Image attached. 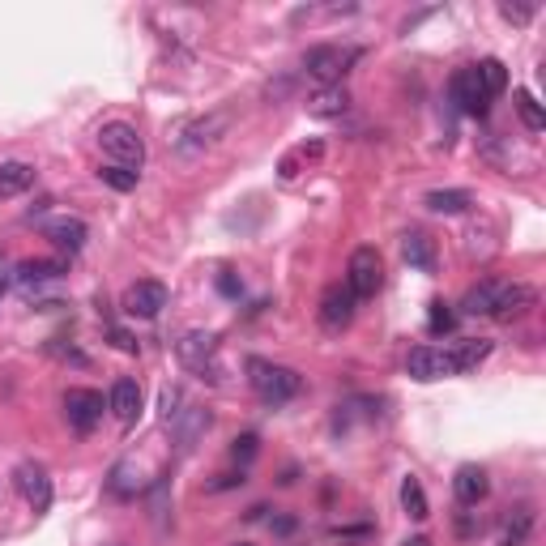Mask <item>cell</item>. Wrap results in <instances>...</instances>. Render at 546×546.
<instances>
[{
	"mask_svg": "<svg viewBox=\"0 0 546 546\" xmlns=\"http://www.w3.org/2000/svg\"><path fill=\"white\" fill-rule=\"evenodd\" d=\"M359 47H350V43H316L303 52V73L316 77L320 86H342V77L359 64Z\"/></svg>",
	"mask_w": 546,
	"mask_h": 546,
	"instance_id": "cell-1",
	"label": "cell"
},
{
	"mask_svg": "<svg viewBox=\"0 0 546 546\" xmlns=\"http://www.w3.org/2000/svg\"><path fill=\"white\" fill-rule=\"evenodd\" d=\"M248 384L256 389V397L269 401V406H286L291 397H299L303 376L295 372V367L265 363V359H248Z\"/></svg>",
	"mask_w": 546,
	"mask_h": 546,
	"instance_id": "cell-2",
	"label": "cell"
},
{
	"mask_svg": "<svg viewBox=\"0 0 546 546\" xmlns=\"http://www.w3.org/2000/svg\"><path fill=\"white\" fill-rule=\"evenodd\" d=\"M227 128H231V111H210V116L184 120L180 128H175L171 146H175V154L197 158V154H205V150H214L218 141L227 137Z\"/></svg>",
	"mask_w": 546,
	"mask_h": 546,
	"instance_id": "cell-3",
	"label": "cell"
},
{
	"mask_svg": "<svg viewBox=\"0 0 546 546\" xmlns=\"http://www.w3.org/2000/svg\"><path fill=\"white\" fill-rule=\"evenodd\" d=\"M99 150L111 158V167L137 171L141 163H146V141H141L137 128L124 124V120H111V124L99 128Z\"/></svg>",
	"mask_w": 546,
	"mask_h": 546,
	"instance_id": "cell-4",
	"label": "cell"
},
{
	"mask_svg": "<svg viewBox=\"0 0 546 546\" xmlns=\"http://www.w3.org/2000/svg\"><path fill=\"white\" fill-rule=\"evenodd\" d=\"M175 355H180V363L188 367V372L218 380V333H210V329H188L180 342H175Z\"/></svg>",
	"mask_w": 546,
	"mask_h": 546,
	"instance_id": "cell-5",
	"label": "cell"
},
{
	"mask_svg": "<svg viewBox=\"0 0 546 546\" xmlns=\"http://www.w3.org/2000/svg\"><path fill=\"white\" fill-rule=\"evenodd\" d=\"M384 286V261L376 248H355L350 252V265H346V291L355 299H376V291Z\"/></svg>",
	"mask_w": 546,
	"mask_h": 546,
	"instance_id": "cell-6",
	"label": "cell"
},
{
	"mask_svg": "<svg viewBox=\"0 0 546 546\" xmlns=\"http://www.w3.org/2000/svg\"><path fill=\"white\" fill-rule=\"evenodd\" d=\"M64 419H69V427L77 431V436H90V431L103 423V393L69 389L64 393Z\"/></svg>",
	"mask_w": 546,
	"mask_h": 546,
	"instance_id": "cell-7",
	"label": "cell"
},
{
	"mask_svg": "<svg viewBox=\"0 0 546 546\" xmlns=\"http://www.w3.org/2000/svg\"><path fill=\"white\" fill-rule=\"evenodd\" d=\"M355 308H359V299L350 295L346 286H329V291L320 295V308H316L320 329H325V333H342V329H350V320H355Z\"/></svg>",
	"mask_w": 546,
	"mask_h": 546,
	"instance_id": "cell-8",
	"label": "cell"
},
{
	"mask_svg": "<svg viewBox=\"0 0 546 546\" xmlns=\"http://www.w3.org/2000/svg\"><path fill=\"white\" fill-rule=\"evenodd\" d=\"M13 483H18V491L26 495V504L35 517H43V512L52 508V478H47V470L39 461H22L18 470H13Z\"/></svg>",
	"mask_w": 546,
	"mask_h": 546,
	"instance_id": "cell-9",
	"label": "cell"
},
{
	"mask_svg": "<svg viewBox=\"0 0 546 546\" xmlns=\"http://www.w3.org/2000/svg\"><path fill=\"white\" fill-rule=\"evenodd\" d=\"M167 299H171L167 286L154 282V278H146V282H133V286L124 291V312L137 316V320H154L158 312L167 308Z\"/></svg>",
	"mask_w": 546,
	"mask_h": 546,
	"instance_id": "cell-10",
	"label": "cell"
},
{
	"mask_svg": "<svg viewBox=\"0 0 546 546\" xmlns=\"http://www.w3.org/2000/svg\"><path fill=\"white\" fill-rule=\"evenodd\" d=\"M538 308V291L529 282H512V286H500V295H495V308L491 316L500 320V325H512V320H521Z\"/></svg>",
	"mask_w": 546,
	"mask_h": 546,
	"instance_id": "cell-11",
	"label": "cell"
},
{
	"mask_svg": "<svg viewBox=\"0 0 546 546\" xmlns=\"http://www.w3.org/2000/svg\"><path fill=\"white\" fill-rule=\"evenodd\" d=\"M406 372L414 380L431 384V380L453 376V359H448V350H440V346H414L410 355H406Z\"/></svg>",
	"mask_w": 546,
	"mask_h": 546,
	"instance_id": "cell-12",
	"label": "cell"
},
{
	"mask_svg": "<svg viewBox=\"0 0 546 546\" xmlns=\"http://www.w3.org/2000/svg\"><path fill=\"white\" fill-rule=\"evenodd\" d=\"M448 90H453V103L465 111V116H487L491 99H487V90L478 86V73L474 69H457L453 82H448Z\"/></svg>",
	"mask_w": 546,
	"mask_h": 546,
	"instance_id": "cell-13",
	"label": "cell"
},
{
	"mask_svg": "<svg viewBox=\"0 0 546 546\" xmlns=\"http://www.w3.org/2000/svg\"><path fill=\"white\" fill-rule=\"evenodd\" d=\"M487 491H491V478L483 465H461L457 478H453V495H457V504L461 508H478L487 500Z\"/></svg>",
	"mask_w": 546,
	"mask_h": 546,
	"instance_id": "cell-14",
	"label": "cell"
},
{
	"mask_svg": "<svg viewBox=\"0 0 546 546\" xmlns=\"http://www.w3.org/2000/svg\"><path fill=\"white\" fill-rule=\"evenodd\" d=\"M43 235L52 239V244H56L60 252H69V256H73V252H82V248H86L90 227H86V222L77 218V214H69V218H52V222H47Z\"/></svg>",
	"mask_w": 546,
	"mask_h": 546,
	"instance_id": "cell-15",
	"label": "cell"
},
{
	"mask_svg": "<svg viewBox=\"0 0 546 546\" xmlns=\"http://www.w3.org/2000/svg\"><path fill=\"white\" fill-rule=\"evenodd\" d=\"M107 410L116 414V419H120L124 427H128V423H137V414H141V384H137V380H128V376H120L116 384H111Z\"/></svg>",
	"mask_w": 546,
	"mask_h": 546,
	"instance_id": "cell-16",
	"label": "cell"
},
{
	"mask_svg": "<svg viewBox=\"0 0 546 546\" xmlns=\"http://www.w3.org/2000/svg\"><path fill=\"white\" fill-rule=\"evenodd\" d=\"M401 256H406L410 269L436 273V239L423 235V231H406V235H401Z\"/></svg>",
	"mask_w": 546,
	"mask_h": 546,
	"instance_id": "cell-17",
	"label": "cell"
},
{
	"mask_svg": "<svg viewBox=\"0 0 546 546\" xmlns=\"http://www.w3.org/2000/svg\"><path fill=\"white\" fill-rule=\"evenodd\" d=\"M346 107H350V90L346 86H320L312 99H308V116L337 120V116H346Z\"/></svg>",
	"mask_w": 546,
	"mask_h": 546,
	"instance_id": "cell-18",
	"label": "cell"
},
{
	"mask_svg": "<svg viewBox=\"0 0 546 546\" xmlns=\"http://www.w3.org/2000/svg\"><path fill=\"white\" fill-rule=\"evenodd\" d=\"M491 342L487 337H465V342H457L453 350H448V359H453V376H465V372H474L478 363H487L491 359Z\"/></svg>",
	"mask_w": 546,
	"mask_h": 546,
	"instance_id": "cell-19",
	"label": "cell"
},
{
	"mask_svg": "<svg viewBox=\"0 0 546 546\" xmlns=\"http://www.w3.org/2000/svg\"><path fill=\"white\" fill-rule=\"evenodd\" d=\"M69 273V261L64 256H39V261H22L18 265V282L22 286H43V282H56Z\"/></svg>",
	"mask_w": 546,
	"mask_h": 546,
	"instance_id": "cell-20",
	"label": "cell"
},
{
	"mask_svg": "<svg viewBox=\"0 0 546 546\" xmlns=\"http://www.w3.org/2000/svg\"><path fill=\"white\" fill-rule=\"evenodd\" d=\"M320 154H325V141H303V146L286 150V154L278 158V175H282V180H295V175L308 171Z\"/></svg>",
	"mask_w": 546,
	"mask_h": 546,
	"instance_id": "cell-21",
	"label": "cell"
},
{
	"mask_svg": "<svg viewBox=\"0 0 546 546\" xmlns=\"http://www.w3.org/2000/svg\"><path fill=\"white\" fill-rule=\"evenodd\" d=\"M35 184V167L30 163H0V201H13V197H22V192Z\"/></svg>",
	"mask_w": 546,
	"mask_h": 546,
	"instance_id": "cell-22",
	"label": "cell"
},
{
	"mask_svg": "<svg viewBox=\"0 0 546 546\" xmlns=\"http://www.w3.org/2000/svg\"><path fill=\"white\" fill-rule=\"evenodd\" d=\"M423 205L431 214H465L474 205V197L465 188H431L423 197Z\"/></svg>",
	"mask_w": 546,
	"mask_h": 546,
	"instance_id": "cell-23",
	"label": "cell"
},
{
	"mask_svg": "<svg viewBox=\"0 0 546 546\" xmlns=\"http://www.w3.org/2000/svg\"><path fill=\"white\" fill-rule=\"evenodd\" d=\"M500 286H504V282H495V278H483L478 286H470V291H465V299H461V312H465V316H491Z\"/></svg>",
	"mask_w": 546,
	"mask_h": 546,
	"instance_id": "cell-24",
	"label": "cell"
},
{
	"mask_svg": "<svg viewBox=\"0 0 546 546\" xmlns=\"http://www.w3.org/2000/svg\"><path fill=\"white\" fill-rule=\"evenodd\" d=\"M171 431H175V440H180L184 448H192V444H197L201 431H210V410H201V406H184V414L171 423Z\"/></svg>",
	"mask_w": 546,
	"mask_h": 546,
	"instance_id": "cell-25",
	"label": "cell"
},
{
	"mask_svg": "<svg viewBox=\"0 0 546 546\" xmlns=\"http://www.w3.org/2000/svg\"><path fill=\"white\" fill-rule=\"evenodd\" d=\"M529 534H534V508L521 504L512 508V517L504 521V534H500V546H525Z\"/></svg>",
	"mask_w": 546,
	"mask_h": 546,
	"instance_id": "cell-26",
	"label": "cell"
},
{
	"mask_svg": "<svg viewBox=\"0 0 546 546\" xmlns=\"http://www.w3.org/2000/svg\"><path fill=\"white\" fill-rule=\"evenodd\" d=\"M401 508H406V517H414V521H427L431 517V504H427V491H423V483L419 478H401Z\"/></svg>",
	"mask_w": 546,
	"mask_h": 546,
	"instance_id": "cell-27",
	"label": "cell"
},
{
	"mask_svg": "<svg viewBox=\"0 0 546 546\" xmlns=\"http://www.w3.org/2000/svg\"><path fill=\"white\" fill-rule=\"evenodd\" d=\"M474 73H478V86L487 90V99H500V94L508 90V69H504V60H483V64H474Z\"/></svg>",
	"mask_w": 546,
	"mask_h": 546,
	"instance_id": "cell-28",
	"label": "cell"
},
{
	"mask_svg": "<svg viewBox=\"0 0 546 546\" xmlns=\"http://www.w3.org/2000/svg\"><path fill=\"white\" fill-rule=\"evenodd\" d=\"M137 474V465L133 461H120L116 470H111V478H107V491L116 495V500H133V495L141 491V478H133Z\"/></svg>",
	"mask_w": 546,
	"mask_h": 546,
	"instance_id": "cell-29",
	"label": "cell"
},
{
	"mask_svg": "<svg viewBox=\"0 0 546 546\" xmlns=\"http://www.w3.org/2000/svg\"><path fill=\"white\" fill-rule=\"evenodd\" d=\"M517 116H521V124L529 128V133H542V128H546L542 107H538V99L529 90H517Z\"/></svg>",
	"mask_w": 546,
	"mask_h": 546,
	"instance_id": "cell-30",
	"label": "cell"
},
{
	"mask_svg": "<svg viewBox=\"0 0 546 546\" xmlns=\"http://www.w3.org/2000/svg\"><path fill=\"white\" fill-rule=\"evenodd\" d=\"M99 180L107 184V188H116V192H133L137 188V180H141V171H128V167H99Z\"/></svg>",
	"mask_w": 546,
	"mask_h": 546,
	"instance_id": "cell-31",
	"label": "cell"
},
{
	"mask_svg": "<svg viewBox=\"0 0 546 546\" xmlns=\"http://www.w3.org/2000/svg\"><path fill=\"white\" fill-rule=\"evenodd\" d=\"M427 329H431V333H453V329H457V312L448 308V303H431Z\"/></svg>",
	"mask_w": 546,
	"mask_h": 546,
	"instance_id": "cell-32",
	"label": "cell"
},
{
	"mask_svg": "<svg viewBox=\"0 0 546 546\" xmlns=\"http://www.w3.org/2000/svg\"><path fill=\"white\" fill-rule=\"evenodd\" d=\"M256 453H261V436H256V431H244V436L231 444V457L239 461V470H244V465H248Z\"/></svg>",
	"mask_w": 546,
	"mask_h": 546,
	"instance_id": "cell-33",
	"label": "cell"
},
{
	"mask_svg": "<svg viewBox=\"0 0 546 546\" xmlns=\"http://www.w3.org/2000/svg\"><path fill=\"white\" fill-rule=\"evenodd\" d=\"M47 355L60 359V363H77V367H86V363H90V359L82 355V350H77V346H64L60 337H52V342H47Z\"/></svg>",
	"mask_w": 546,
	"mask_h": 546,
	"instance_id": "cell-34",
	"label": "cell"
},
{
	"mask_svg": "<svg viewBox=\"0 0 546 546\" xmlns=\"http://www.w3.org/2000/svg\"><path fill=\"white\" fill-rule=\"evenodd\" d=\"M180 406H184V393H180V389H167V393H163V423H167V427L184 414Z\"/></svg>",
	"mask_w": 546,
	"mask_h": 546,
	"instance_id": "cell-35",
	"label": "cell"
},
{
	"mask_svg": "<svg viewBox=\"0 0 546 546\" xmlns=\"http://www.w3.org/2000/svg\"><path fill=\"white\" fill-rule=\"evenodd\" d=\"M248 478H244V470H231V474H218L214 483H205V491L210 495H218V491H231V487H244Z\"/></svg>",
	"mask_w": 546,
	"mask_h": 546,
	"instance_id": "cell-36",
	"label": "cell"
},
{
	"mask_svg": "<svg viewBox=\"0 0 546 546\" xmlns=\"http://www.w3.org/2000/svg\"><path fill=\"white\" fill-rule=\"evenodd\" d=\"M500 13L508 22H517V26H525L529 18H534V5H500Z\"/></svg>",
	"mask_w": 546,
	"mask_h": 546,
	"instance_id": "cell-37",
	"label": "cell"
},
{
	"mask_svg": "<svg viewBox=\"0 0 546 546\" xmlns=\"http://www.w3.org/2000/svg\"><path fill=\"white\" fill-rule=\"evenodd\" d=\"M107 333H111V346H116V350H124V355H137V342H133V337H128L120 325H111Z\"/></svg>",
	"mask_w": 546,
	"mask_h": 546,
	"instance_id": "cell-38",
	"label": "cell"
},
{
	"mask_svg": "<svg viewBox=\"0 0 546 546\" xmlns=\"http://www.w3.org/2000/svg\"><path fill=\"white\" fill-rule=\"evenodd\" d=\"M218 291H222V295H231V299H239V291H244V286L235 282V273H222V278H218Z\"/></svg>",
	"mask_w": 546,
	"mask_h": 546,
	"instance_id": "cell-39",
	"label": "cell"
},
{
	"mask_svg": "<svg viewBox=\"0 0 546 546\" xmlns=\"http://www.w3.org/2000/svg\"><path fill=\"white\" fill-rule=\"evenodd\" d=\"M273 525V534H291L295 529V517H278V521H269Z\"/></svg>",
	"mask_w": 546,
	"mask_h": 546,
	"instance_id": "cell-40",
	"label": "cell"
},
{
	"mask_svg": "<svg viewBox=\"0 0 546 546\" xmlns=\"http://www.w3.org/2000/svg\"><path fill=\"white\" fill-rule=\"evenodd\" d=\"M410 546H427V538H414V542H410Z\"/></svg>",
	"mask_w": 546,
	"mask_h": 546,
	"instance_id": "cell-41",
	"label": "cell"
},
{
	"mask_svg": "<svg viewBox=\"0 0 546 546\" xmlns=\"http://www.w3.org/2000/svg\"><path fill=\"white\" fill-rule=\"evenodd\" d=\"M235 546H252V542H235Z\"/></svg>",
	"mask_w": 546,
	"mask_h": 546,
	"instance_id": "cell-42",
	"label": "cell"
}]
</instances>
